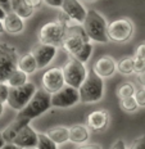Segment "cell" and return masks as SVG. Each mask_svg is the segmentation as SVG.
I'll return each instance as SVG.
<instances>
[{"mask_svg":"<svg viewBox=\"0 0 145 149\" xmlns=\"http://www.w3.org/2000/svg\"><path fill=\"white\" fill-rule=\"evenodd\" d=\"M117 71L122 76H130L135 73V59L134 57H126L117 62Z\"/></svg>","mask_w":145,"mask_h":149,"instance_id":"cell-24","label":"cell"},{"mask_svg":"<svg viewBox=\"0 0 145 149\" xmlns=\"http://www.w3.org/2000/svg\"><path fill=\"white\" fill-rule=\"evenodd\" d=\"M48 7L51 8H62V4H63L64 0H42Z\"/></svg>","mask_w":145,"mask_h":149,"instance_id":"cell-34","label":"cell"},{"mask_svg":"<svg viewBox=\"0 0 145 149\" xmlns=\"http://www.w3.org/2000/svg\"><path fill=\"white\" fill-rule=\"evenodd\" d=\"M84 1H86V3H92V1H95V0H84Z\"/></svg>","mask_w":145,"mask_h":149,"instance_id":"cell-45","label":"cell"},{"mask_svg":"<svg viewBox=\"0 0 145 149\" xmlns=\"http://www.w3.org/2000/svg\"><path fill=\"white\" fill-rule=\"evenodd\" d=\"M37 149H58L57 144L48 136V134L39 132V141H37Z\"/></svg>","mask_w":145,"mask_h":149,"instance_id":"cell-26","label":"cell"},{"mask_svg":"<svg viewBox=\"0 0 145 149\" xmlns=\"http://www.w3.org/2000/svg\"><path fill=\"white\" fill-rule=\"evenodd\" d=\"M109 123V113L105 109H98L89 113L86 118V126L94 132H100L107 129Z\"/></svg>","mask_w":145,"mask_h":149,"instance_id":"cell-15","label":"cell"},{"mask_svg":"<svg viewBox=\"0 0 145 149\" xmlns=\"http://www.w3.org/2000/svg\"><path fill=\"white\" fill-rule=\"evenodd\" d=\"M17 68H19L21 71H23V72L27 73V74H31V73L35 72V71L39 70L37 63H36V59H35L32 53H26V54H23L22 57H19Z\"/></svg>","mask_w":145,"mask_h":149,"instance_id":"cell-21","label":"cell"},{"mask_svg":"<svg viewBox=\"0 0 145 149\" xmlns=\"http://www.w3.org/2000/svg\"><path fill=\"white\" fill-rule=\"evenodd\" d=\"M62 12H64L67 15H69L73 21H76L77 23H84L87 10L82 5V3L80 0H64L60 8Z\"/></svg>","mask_w":145,"mask_h":149,"instance_id":"cell-13","label":"cell"},{"mask_svg":"<svg viewBox=\"0 0 145 149\" xmlns=\"http://www.w3.org/2000/svg\"><path fill=\"white\" fill-rule=\"evenodd\" d=\"M89 41H91V40L87 36V33H86L84 26L81 23L75 24V26L67 29V35L62 48L68 53L69 57H75L77 53L81 50L82 46Z\"/></svg>","mask_w":145,"mask_h":149,"instance_id":"cell-5","label":"cell"},{"mask_svg":"<svg viewBox=\"0 0 145 149\" xmlns=\"http://www.w3.org/2000/svg\"><path fill=\"white\" fill-rule=\"evenodd\" d=\"M37 141H39V132H36L30 125H26L18 132V135L15 136L13 144L19 147L21 149H24V148L37 147Z\"/></svg>","mask_w":145,"mask_h":149,"instance_id":"cell-14","label":"cell"},{"mask_svg":"<svg viewBox=\"0 0 145 149\" xmlns=\"http://www.w3.org/2000/svg\"><path fill=\"white\" fill-rule=\"evenodd\" d=\"M134 35V23L128 18H117L108 23V39L116 44L127 42Z\"/></svg>","mask_w":145,"mask_h":149,"instance_id":"cell-9","label":"cell"},{"mask_svg":"<svg viewBox=\"0 0 145 149\" xmlns=\"http://www.w3.org/2000/svg\"><path fill=\"white\" fill-rule=\"evenodd\" d=\"M51 108V94L46 93L44 89H37L36 94L30 100V103L18 112V118L24 120L27 122H31L32 120L37 118L45 112H48Z\"/></svg>","mask_w":145,"mask_h":149,"instance_id":"cell-2","label":"cell"},{"mask_svg":"<svg viewBox=\"0 0 145 149\" xmlns=\"http://www.w3.org/2000/svg\"><path fill=\"white\" fill-rule=\"evenodd\" d=\"M24 149H37V147H35V148H24Z\"/></svg>","mask_w":145,"mask_h":149,"instance_id":"cell-46","label":"cell"},{"mask_svg":"<svg viewBox=\"0 0 145 149\" xmlns=\"http://www.w3.org/2000/svg\"><path fill=\"white\" fill-rule=\"evenodd\" d=\"M3 32H5V30H4V23H3V21L0 19V33H3Z\"/></svg>","mask_w":145,"mask_h":149,"instance_id":"cell-43","label":"cell"},{"mask_svg":"<svg viewBox=\"0 0 145 149\" xmlns=\"http://www.w3.org/2000/svg\"><path fill=\"white\" fill-rule=\"evenodd\" d=\"M90 138L89 127L85 125H73L69 127V141L75 144H85Z\"/></svg>","mask_w":145,"mask_h":149,"instance_id":"cell-18","label":"cell"},{"mask_svg":"<svg viewBox=\"0 0 145 149\" xmlns=\"http://www.w3.org/2000/svg\"><path fill=\"white\" fill-rule=\"evenodd\" d=\"M5 144H7V141L4 140V138H3V134H1V132H0V149H1L3 147H4Z\"/></svg>","mask_w":145,"mask_h":149,"instance_id":"cell-41","label":"cell"},{"mask_svg":"<svg viewBox=\"0 0 145 149\" xmlns=\"http://www.w3.org/2000/svg\"><path fill=\"white\" fill-rule=\"evenodd\" d=\"M57 21H59V22L63 24V26H66L67 29H69V27H72V26H75V24H80V23H77L76 21H73L72 18L69 17V15H67L64 12H60L59 15H58V18H57Z\"/></svg>","mask_w":145,"mask_h":149,"instance_id":"cell-28","label":"cell"},{"mask_svg":"<svg viewBox=\"0 0 145 149\" xmlns=\"http://www.w3.org/2000/svg\"><path fill=\"white\" fill-rule=\"evenodd\" d=\"M3 23H4L5 32L10 35H18L24 30V19L18 14H15L14 12L7 13L5 18L3 19Z\"/></svg>","mask_w":145,"mask_h":149,"instance_id":"cell-17","label":"cell"},{"mask_svg":"<svg viewBox=\"0 0 145 149\" xmlns=\"http://www.w3.org/2000/svg\"><path fill=\"white\" fill-rule=\"evenodd\" d=\"M92 71L96 74H99L101 79L110 77L117 71V62L110 55H103L94 63Z\"/></svg>","mask_w":145,"mask_h":149,"instance_id":"cell-16","label":"cell"},{"mask_svg":"<svg viewBox=\"0 0 145 149\" xmlns=\"http://www.w3.org/2000/svg\"><path fill=\"white\" fill-rule=\"evenodd\" d=\"M5 15H7V12H5L4 10V9H3L1 7H0V19H4V18H5Z\"/></svg>","mask_w":145,"mask_h":149,"instance_id":"cell-42","label":"cell"},{"mask_svg":"<svg viewBox=\"0 0 145 149\" xmlns=\"http://www.w3.org/2000/svg\"><path fill=\"white\" fill-rule=\"evenodd\" d=\"M82 26H84L86 33L90 37L91 41L100 42V44H107L109 41V39H108V22L100 12L95 10V9L87 10Z\"/></svg>","mask_w":145,"mask_h":149,"instance_id":"cell-1","label":"cell"},{"mask_svg":"<svg viewBox=\"0 0 145 149\" xmlns=\"http://www.w3.org/2000/svg\"><path fill=\"white\" fill-rule=\"evenodd\" d=\"M41 86L49 94L59 91L63 86H66L63 70L59 67H51L46 70L41 76Z\"/></svg>","mask_w":145,"mask_h":149,"instance_id":"cell-11","label":"cell"},{"mask_svg":"<svg viewBox=\"0 0 145 149\" xmlns=\"http://www.w3.org/2000/svg\"><path fill=\"white\" fill-rule=\"evenodd\" d=\"M26 125H28V122L24 120H21V118H15L13 122L10 123L9 126H7L4 129V131H1L3 134V138L7 143H13V140L15 139V136L18 135V132L23 129Z\"/></svg>","mask_w":145,"mask_h":149,"instance_id":"cell-19","label":"cell"},{"mask_svg":"<svg viewBox=\"0 0 145 149\" xmlns=\"http://www.w3.org/2000/svg\"><path fill=\"white\" fill-rule=\"evenodd\" d=\"M57 52H58L57 46L42 44V42H39V44L33 46L32 50H31V53L33 54V57H35V59H36L39 70L48 67L49 64L51 63V61L55 58Z\"/></svg>","mask_w":145,"mask_h":149,"instance_id":"cell-12","label":"cell"},{"mask_svg":"<svg viewBox=\"0 0 145 149\" xmlns=\"http://www.w3.org/2000/svg\"><path fill=\"white\" fill-rule=\"evenodd\" d=\"M9 91H10V88L8 86V84L7 82H0V102H1V103L5 104L8 102Z\"/></svg>","mask_w":145,"mask_h":149,"instance_id":"cell-29","label":"cell"},{"mask_svg":"<svg viewBox=\"0 0 145 149\" xmlns=\"http://www.w3.org/2000/svg\"><path fill=\"white\" fill-rule=\"evenodd\" d=\"M104 79L94 71H90L86 76L85 81L80 86V102L84 104H92L101 100L104 95Z\"/></svg>","mask_w":145,"mask_h":149,"instance_id":"cell-3","label":"cell"},{"mask_svg":"<svg viewBox=\"0 0 145 149\" xmlns=\"http://www.w3.org/2000/svg\"><path fill=\"white\" fill-rule=\"evenodd\" d=\"M18 59L19 55L13 45L0 42V82H5L10 73L17 70Z\"/></svg>","mask_w":145,"mask_h":149,"instance_id":"cell-8","label":"cell"},{"mask_svg":"<svg viewBox=\"0 0 145 149\" xmlns=\"http://www.w3.org/2000/svg\"><path fill=\"white\" fill-rule=\"evenodd\" d=\"M36 91H37V88L33 82H27L19 88H10L7 104L12 109L19 112L30 103Z\"/></svg>","mask_w":145,"mask_h":149,"instance_id":"cell-6","label":"cell"},{"mask_svg":"<svg viewBox=\"0 0 145 149\" xmlns=\"http://www.w3.org/2000/svg\"><path fill=\"white\" fill-rule=\"evenodd\" d=\"M135 91H136V88L132 82H122L117 89V97H118V99L134 97Z\"/></svg>","mask_w":145,"mask_h":149,"instance_id":"cell-25","label":"cell"},{"mask_svg":"<svg viewBox=\"0 0 145 149\" xmlns=\"http://www.w3.org/2000/svg\"><path fill=\"white\" fill-rule=\"evenodd\" d=\"M134 58L135 59L145 61V41H141L140 44L136 46L135 53H134Z\"/></svg>","mask_w":145,"mask_h":149,"instance_id":"cell-31","label":"cell"},{"mask_svg":"<svg viewBox=\"0 0 145 149\" xmlns=\"http://www.w3.org/2000/svg\"><path fill=\"white\" fill-rule=\"evenodd\" d=\"M119 105H121V108L126 112H135L139 108L135 97H128V98L119 99Z\"/></svg>","mask_w":145,"mask_h":149,"instance_id":"cell-27","label":"cell"},{"mask_svg":"<svg viewBox=\"0 0 145 149\" xmlns=\"http://www.w3.org/2000/svg\"><path fill=\"white\" fill-rule=\"evenodd\" d=\"M110 149H127L126 148V143L122 140V139H118L113 143V145L110 147Z\"/></svg>","mask_w":145,"mask_h":149,"instance_id":"cell-36","label":"cell"},{"mask_svg":"<svg viewBox=\"0 0 145 149\" xmlns=\"http://www.w3.org/2000/svg\"><path fill=\"white\" fill-rule=\"evenodd\" d=\"M1 149H21V148L17 147V145H14L13 143H7V144H5Z\"/></svg>","mask_w":145,"mask_h":149,"instance_id":"cell-40","label":"cell"},{"mask_svg":"<svg viewBox=\"0 0 145 149\" xmlns=\"http://www.w3.org/2000/svg\"><path fill=\"white\" fill-rule=\"evenodd\" d=\"M27 77H28V74L24 73L23 71H21L19 68H17V70H14L13 72L10 73V76L7 79V82L9 88H19V86L24 85V84H27Z\"/></svg>","mask_w":145,"mask_h":149,"instance_id":"cell-23","label":"cell"},{"mask_svg":"<svg viewBox=\"0 0 145 149\" xmlns=\"http://www.w3.org/2000/svg\"><path fill=\"white\" fill-rule=\"evenodd\" d=\"M135 59V58H134ZM145 71V61L141 59H135V73L139 74Z\"/></svg>","mask_w":145,"mask_h":149,"instance_id":"cell-33","label":"cell"},{"mask_svg":"<svg viewBox=\"0 0 145 149\" xmlns=\"http://www.w3.org/2000/svg\"><path fill=\"white\" fill-rule=\"evenodd\" d=\"M77 149H101V147L99 144H82Z\"/></svg>","mask_w":145,"mask_h":149,"instance_id":"cell-38","label":"cell"},{"mask_svg":"<svg viewBox=\"0 0 145 149\" xmlns=\"http://www.w3.org/2000/svg\"><path fill=\"white\" fill-rule=\"evenodd\" d=\"M127 149H145V134L135 139Z\"/></svg>","mask_w":145,"mask_h":149,"instance_id":"cell-32","label":"cell"},{"mask_svg":"<svg viewBox=\"0 0 145 149\" xmlns=\"http://www.w3.org/2000/svg\"><path fill=\"white\" fill-rule=\"evenodd\" d=\"M137 81L140 82L143 86H145V71H144V72H141V73H139V74H137Z\"/></svg>","mask_w":145,"mask_h":149,"instance_id":"cell-39","label":"cell"},{"mask_svg":"<svg viewBox=\"0 0 145 149\" xmlns=\"http://www.w3.org/2000/svg\"><path fill=\"white\" fill-rule=\"evenodd\" d=\"M62 70H63L66 85L76 89H80V86L82 85V82L85 81L86 76L89 73L85 63L77 61L73 57H69V59L66 62V64L63 66Z\"/></svg>","mask_w":145,"mask_h":149,"instance_id":"cell-7","label":"cell"},{"mask_svg":"<svg viewBox=\"0 0 145 149\" xmlns=\"http://www.w3.org/2000/svg\"><path fill=\"white\" fill-rule=\"evenodd\" d=\"M26 3H27V5H28L31 9L36 10V9H39L40 7H41V4L44 1H42V0H26Z\"/></svg>","mask_w":145,"mask_h":149,"instance_id":"cell-35","label":"cell"},{"mask_svg":"<svg viewBox=\"0 0 145 149\" xmlns=\"http://www.w3.org/2000/svg\"><path fill=\"white\" fill-rule=\"evenodd\" d=\"M0 7L4 9L7 13L12 12V4H10V0H0Z\"/></svg>","mask_w":145,"mask_h":149,"instance_id":"cell-37","label":"cell"},{"mask_svg":"<svg viewBox=\"0 0 145 149\" xmlns=\"http://www.w3.org/2000/svg\"><path fill=\"white\" fill-rule=\"evenodd\" d=\"M10 4H12V12H14L15 14L22 17L23 19H28L33 15L35 10L27 5L26 0H10Z\"/></svg>","mask_w":145,"mask_h":149,"instance_id":"cell-22","label":"cell"},{"mask_svg":"<svg viewBox=\"0 0 145 149\" xmlns=\"http://www.w3.org/2000/svg\"><path fill=\"white\" fill-rule=\"evenodd\" d=\"M66 35H67V27L63 26L59 21H51V22L45 23L39 30L37 39L39 42L59 48V46L63 45Z\"/></svg>","mask_w":145,"mask_h":149,"instance_id":"cell-4","label":"cell"},{"mask_svg":"<svg viewBox=\"0 0 145 149\" xmlns=\"http://www.w3.org/2000/svg\"><path fill=\"white\" fill-rule=\"evenodd\" d=\"M80 102L78 89L72 86H63L59 91L51 94V107L55 108H71Z\"/></svg>","mask_w":145,"mask_h":149,"instance_id":"cell-10","label":"cell"},{"mask_svg":"<svg viewBox=\"0 0 145 149\" xmlns=\"http://www.w3.org/2000/svg\"><path fill=\"white\" fill-rule=\"evenodd\" d=\"M49 138L53 140L57 145L60 144H66L67 141H69V129L64 126H57V127H51L46 131Z\"/></svg>","mask_w":145,"mask_h":149,"instance_id":"cell-20","label":"cell"},{"mask_svg":"<svg viewBox=\"0 0 145 149\" xmlns=\"http://www.w3.org/2000/svg\"><path fill=\"white\" fill-rule=\"evenodd\" d=\"M135 99L139 107H145V88H139L135 91Z\"/></svg>","mask_w":145,"mask_h":149,"instance_id":"cell-30","label":"cell"},{"mask_svg":"<svg viewBox=\"0 0 145 149\" xmlns=\"http://www.w3.org/2000/svg\"><path fill=\"white\" fill-rule=\"evenodd\" d=\"M3 112H4V103H1V102H0V116L3 114Z\"/></svg>","mask_w":145,"mask_h":149,"instance_id":"cell-44","label":"cell"}]
</instances>
